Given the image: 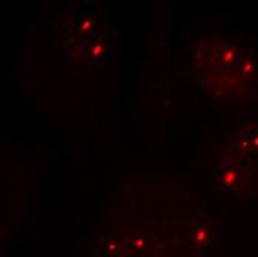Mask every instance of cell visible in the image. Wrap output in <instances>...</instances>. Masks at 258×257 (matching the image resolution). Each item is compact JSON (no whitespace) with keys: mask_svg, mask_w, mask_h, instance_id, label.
<instances>
[{"mask_svg":"<svg viewBox=\"0 0 258 257\" xmlns=\"http://www.w3.org/2000/svg\"><path fill=\"white\" fill-rule=\"evenodd\" d=\"M191 244L193 247L201 251L207 253L212 245V228L207 220H196L191 226Z\"/></svg>","mask_w":258,"mask_h":257,"instance_id":"obj_4","label":"cell"},{"mask_svg":"<svg viewBox=\"0 0 258 257\" xmlns=\"http://www.w3.org/2000/svg\"><path fill=\"white\" fill-rule=\"evenodd\" d=\"M111 54H113V40L108 36L101 34L100 31L94 39H91L88 43L80 46L78 55L82 57L91 67L97 69L108 63Z\"/></svg>","mask_w":258,"mask_h":257,"instance_id":"obj_2","label":"cell"},{"mask_svg":"<svg viewBox=\"0 0 258 257\" xmlns=\"http://www.w3.org/2000/svg\"><path fill=\"white\" fill-rule=\"evenodd\" d=\"M191 70L201 91L224 103H243L258 88L257 57L230 37H201L191 52Z\"/></svg>","mask_w":258,"mask_h":257,"instance_id":"obj_1","label":"cell"},{"mask_svg":"<svg viewBox=\"0 0 258 257\" xmlns=\"http://www.w3.org/2000/svg\"><path fill=\"white\" fill-rule=\"evenodd\" d=\"M73 31H75V40L78 42L79 49L82 45L88 43L91 39H94L100 30L97 26V17L94 14V11H82L79 12L78 17L75 18V24H73Z\"/></svg>","mask_w":258,"mask_h":257,"instance_id":"obj_3","label":"cell"}]
</instances>
